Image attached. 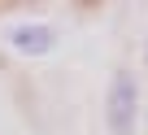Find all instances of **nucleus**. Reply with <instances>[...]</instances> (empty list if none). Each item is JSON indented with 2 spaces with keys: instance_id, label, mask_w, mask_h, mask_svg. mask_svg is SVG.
<instances>
[{
  "instance_id": "7ed1b4c3",
  "label": "nucleus",
  "mask_w": 148,
  "mask_h": 135,
  "mask_svg": "<svg viewBox=\"0 0 148 135\" xmlns=\"http://www.w3.org/2000/svg\"><path fill=\"white\" fill-rule=\"evenodd\" d=\"M144 61H148V44H144Z\"/></svg>"
},
{
  "instance_id": "f257e3e1",
  "label": "nucleus",
  "mask_w": 148,
  "mask_h": 135,
  "mask_svg": "<svg viewBox=\"0 0 148 135\" xmlns=\"http://www.w3.org/2000/svg\"><path fill=\"white\" fill-rule=\"evenodd\" d=\"M135 113H139L135 74H131V70H118V74L109 79V92H105V122H109V135H131V131H135Z\"/></svg>"
},
{
  "instance_id": "f03ea898",
  "label": "nucleus",
  "mask_w": 148,
  "mask_h": 135,
  "mask_svg": "<svg viewBox=\"0 0 148 135\" xmlns=\"http://www.w3.org/2000/svg\"><path fill=\"white\" fill-rule=\"evenodd\" d=\"M5 39H9V48L22 52V57H48V52L57 48V31H52L48 22H39V18L13 22V26L5 31Z\"/></svg>"
}]
</instances>
